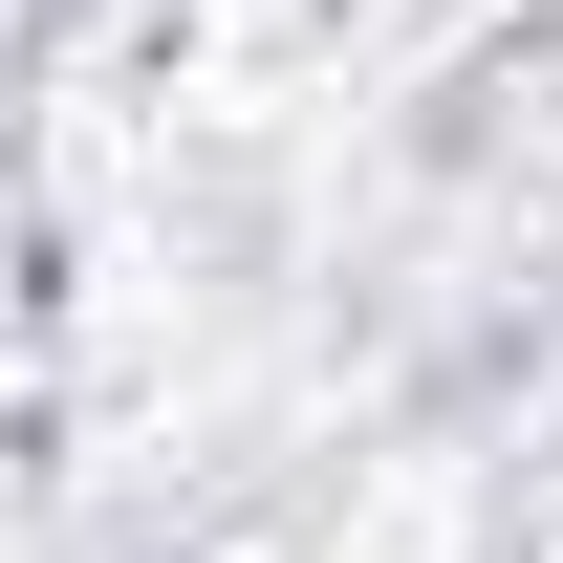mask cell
Wrapping results in <instances>:
<instances>
[{
    "mask_svg": "<svg viewBox=\"0 0 563 563\" xmlns=\"http://www.w3.org/2000/svg\"><path fill=\"white\" fill-rule=\"evenodd\" d=\"M347 22H390V44H433V22H477V0H347Z\"/></svg>",
    "mask_w": 563,
    "mask_h": 563,
    "instance_id": "1",
    "label": "cell"
},
{
    "mask_svg": "<svg viewBox=\"0 0 563 563\" xmlns=\"http://www.w3.org/2000/svg\"><path fill=\"white\" fill-rule=\"evenodd\" d=\"M217 563H303V542H217Z\"/></svg>",
    "mask_w": 563,
    "mask_h": 563,
    "instance_id": "2",
    "label": "cell"
}]
</instances>
